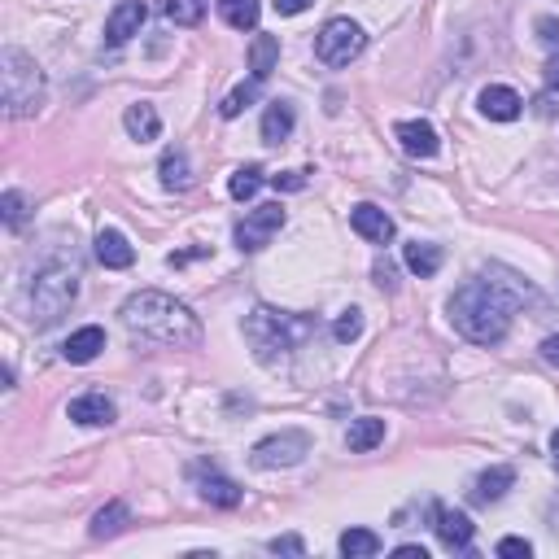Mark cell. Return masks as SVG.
<instances>
[{
    "label": "cell",
    "instance_id": "obj_1",
    "mask_svg": "<svg viewBox=\"0 0 559 559\" xmlns=\"http://www.w3.org/2000/svg\"><path fill=\"white\" fill-rule=\"evenodd\" d=\"M123 324L127 332L145 341H158V346H171V350H193L201 341V324L197 315L188 311L184 302H175L171 293H158V289H140L123 302Z\"/></svg>",
    "mask_w": 559,
    "mask_h": 559
},
{
    "label": "cell",
    "instance_id": "obj_2",
    "mask_svg": "<svg viewBox=\"0 0 559 559\" xmlns=\"http://www.w3.org/2000/svg\"><path fill=\"white\" fill-rule=\"evenodd\" d=\"M450 324H455L472 346H498L511 328V302L498 293L494 280H468L450 297Z\"/></svg>",
    "mask_w": 559,
    "mask_h": 559
},
{
    "label": "cell",
    "instance_id": "obj_3",
    "mask_svg": "<svg viewBox=\"0 0 559 559\" xmlns=\"http://www.w3.org/2000/svg\"><path fill=\"white\" fill-rule=\"evenodd\" d=\"M311 328H315L311 319L271 311V306H254L249 319H245V337H249V346H254V354L263 363H276L280 354L297 350L306 337H311Z\"/></svg>",
    "mask_w": 559,
    "mask_h": 559
},
{
    "label": "cell",
    "instance_id": "obj_4",
    "mask_svg": "<svg viewBox=\"0 0 559 559\" xmlns=\"http://www.w3.org/2000/svg\"><path fill=\"white\" fill-rule=\"evenodd\" d=\"M0 79H5V110L14 118H27L40 110L44 101V75L35 66V57L22 49H5L0 53Z\"/></svg>",
    "mask_w": 559,
    "mask_h": 559
},
{
    "label": "cell",
    "instance_id": "obj_5",
    "mask_svg": "<svg viewBox=\"0 0 559 559\" xmlns=\"http://www.w3.org/2000/svg\"><path fill=\"white\" fill-rule=\"evenodd\" d=\"M79 297V276L70 267H53V271H40L31 284V311H35V324H57L70 302Z\"/></svg>",
    "mask_w": 559,
    "mask_h": 559
},
{
    "label": "cell",
    "instance_id": "obj_6",
    "mask_svg": "<svg viewBox=\"0 0 559 559\" xmlns=\"http://www.w3.org/2000/svg\"><path fill=\"white\" fill-rule=\"evenodd\" d=\"M367 49V31L359 27V22H350V18H328L324 27H319L315 35V57L324 66H350L354 57H359Z\"/></svg>",
    "mask_w": 559,
    "mask_h": 559
},
{
    "label": "cell",
    "instance_id": "obj_7",
    "mask_svg": "<svg viewBox=\"0 0 559 559\" xmlns=\"http://www.w3.org/2000/svg\"><path fill=\"white\" fill-rule=\"evenodd\" d=\"M311 455V437L302 433V428H284L276 437H263V442L254 446V468H293V463H302Z\"/></svg>",
    "mask_w": 559,
    "mask_h": 559
},
{
    "label": "cell",
    "instance_id": "obj_8",
    "mask_svg": "<svg viewBox=\"0 0 559 559\" xmlns=\"http://www.w3.org/2000/svg\"><path fill=\"white\" fill-rule=\"evenodd\" d=\"M284 228V206L280 201H271V206H258L249 210L241 223H236V249H245V254H254V249L271 245V236Z\"/></svg>",
    "mask_w": 559,
    "mask_h": 559
},
{
    "label": "cell",
    "instance_id": "obj_9",
    "mask_svg": "<svg viewBox=\"0 0 559 559\" xmlns=\"http://www.w3.org/2000/svg\"><path fill=\"white\" fill-rule=\"evenodd\" d=\"M433 529H437V538H442L446 551H468L472 546V533H477V525H472L463 511L455 507H437L433 511Z\"/></svg>",
    "mask_w": 559,
    "mask_h": 559
},
{
    "label": "cell",
    "instance_id": "obj_10",
    "mask_svg": "<svg viewBox=\"0 0 559 559\" xmlns=\"http://www.w3.org/2000/svg\"><path fill=\"white\" fill-rule=\"evenodd\" d=\"M350 228L359 232L363 241H372V245H389V241H394V219H389L380 206H372V201H363V206L350 210Z\"/></svg>",
    "mask_w": 559,
    "mask_h": 559
},
{
    "label": "cell",
    "instance_id": "obj_11",
    "mask_svg": "<svg viewBox=\"0 0 559 559\" xmlns=\"http://www.w3.org/2000/svg\"><path fill=\"white\" fill-rule=\"evenodd\" d=\"M145 0H123V5H114V14L105 18V40L110 44H127L132 35H140L145 27Z\"/></svg>",
    "mask_w": 559,
    "mask_h": 559
},
{
    "label": "cell",
    "instance_id": "obj_12",
    "mask_svg": "<svg viewBox=\"0 0 559 559\" xmlns=\"http://www.w3.org/2000/svg\"><path fill=\"white\" fill-rule=\"evenodd\" d=\"M394 136H398L402 153H411V158H433V153L442 149V140H437L433 123H424V118H407V123H398Z\"/></svg>",
    "mask_w": 559,
    "mask_h": 559
},
{
    "label": "cell",
    "instance_id": "obj_13",
    "mask_svg": "<svg viewBox=\"0 0 559 559\" xmlns=\"http://www.w3.org/2000/svg\"><path fill=\"white\" fill-rule=\"evenodd\" d=\"M481 114L494 118V123H511V118H520V110H525V101H520L516 88H503V83H490V88H481Z\"/></svg>",
    "mask_w": 559,
    "mask_h": 559
},
{
    "label": "cell",
    "instance_id": "obj_14",
    "mask_svg": "<svg viewBox=\"0 0 559 559\" xmlns=\"http://www.w3.org/2000/svg\"><path fill=\"white\" fill-rule=\"evenodd\" d=\"M70 420L83 424V428H101V424H114L118 420V411H114V402L105 398V394H83L70 402Z\"/></svg>",
    "mask_w": 559,
    "mask_h": 559
},
{
    "label": "cell",
    "instance_id": "obj_15",
    "mask_svg": "<svg viewBox=\"0 0 559 559\" xmlns=\"http://www.w3.org/2000/svg\"><path fill=\"white\" fill-rule=\"evenodd\" d=\"M158 175H162V188L166 193H184L188 184H193V166H188V149L184 145H171L162 153L158 162Z\"/></svg>",
    "mask_w": 559,
    "mask_h": 559
},
{
    "label": "cell",
    "instance_id": "obj_16",
    "mask_svg": "<svg viewBox=\"0 0 559 559\" xmlns=\"http://www.w3.org/2000/svg\"><path fill=\"white\" fill-rule=\"evenodd\" d=\"M123 127H127V136H132V140H140V145H153V140L162 136V118H158V110H153L149 101L127 105Z\"/></svg>",
    "mask_w": 559,
    "mask_h": 559
},
{
    "label": "cell",
    "instance_id": "obj_17",
    "mask_svg": "<svg viewBox=\"0 0 559 559\" xmlns=\"http://www.w3.org/2000/svg\"><path fill=\"white\" fill-rule=\"evenodd\" d=\"M101 350H105V328L88 324V328H79V332H70V337H66L62 359L66 363H92Z\"/></svg>",
    "mask_w": 559,
    "mask_h": 559
},
{
    "label": "cell",
    "instance_id": "obj_18",
    "mask_svg": "<svg viewBox=\"0 0 559 559\" xmlns=\"http://www.w3.org/2000/svg\"><path fill=\"white\" fill-rule=\"evenodd\" d=\"M197 490L201 498H206L210 507H223V511H232V507H241V485L228 481V477H219V472H206V477H197Z\"/></svg>",
    "mask_w": 559,
    "mask_h": 559
},
{
    "label": "cell",
    "instance_id": "obj_19",
    "mask_svg": "<svg viewBox=\"0 0 559 559\" xmlns=\"http://www.w3.org/2000/svg\"><path fill=\"white\" fill-rule=\"evenodd\" d=\"M97 258H101L105 267L123 271V267H132V263H136V249L127 245V236H123V232L101 228V236H97Z\"/></svg>",
    "mask_w": 559,
    "mask_h": 559
},
{
    "label": "cell",
    "instance_id": "obj_20",
    "mask_svg": "<svg viewBox=\"0 0 559 559\" xmlns=\"http://www.w3.org/2000/svg\"><path fill=\"white\" fill-rule=\"evenodd\" d=\"M402 263H407V271H411V276H420V280L437 276V271H442V245L411 241L407 249H402Z\"/></svg>",
    "mask_w": 559,
    "mask_h": 559
},
{
    "label": "cell",
    "instance_id": "obj_21",
    "mask_svg": "<svg viewBox=\"0 0 559 559\" xmlns=\"http://www.w3.org/2000/svg\"><path fill=\"white\" fill-rule=\"evenodd\" d=\"M511 485H516V472H511L507 463H498V468H485L477 477V485H472V498H477V503H498Z\"/></svg>",
    "mask_w": 559,
    "mask_h": 559
},
{
    "label": "cell",
    "instance_id": "obj_22",
    "mask_svg": "<svg viewBox=\"0 0 559 559\" xmlns=\"http://www.w3.org/2000/svg\"><path fill=\"white\" fill-rule=\"evenodd\" d=\"M380 442H385V420H376V415L354 420L350 433H346V446L354 450V455H367V450H376Z\"/></svg>",
    "mask_w": 559,
    "mask_h": 559
},
{
    "label": "cell",
    "instance_id": "obj_23",
    "mask_svg": "<svg viewBox=\"0 0 559 559\" xmlns=\"http://www.w3.org/2000/svg\"><path fill=\"white\" fill-rule=\"evenodd\" d=\"M280 62V40L276 35H254V44H249V75L254 79H267L271 70Z\"/></svg>",
    "mask_w": 559,
    "mask_h": 559
},
{
    "label": "cell",
    "instance_id": "obj_24",
    "mask_svg": "<svg viewBox=\"0 0 559 559\" xmlns=\"http://www.w3.org/2000/svg\"><path fill=\"white\" fill-rule=\"evenodd\" d=\"M289 132H293V105L271 101L263 114V140L267 145H280V140H289Z\"/></svg>",
    "mask_w": 559,
    "mask_h": 559
},
{
    "label": "cell",
    "instance_id": "obj_25",
    "mask_svg": "<svg viewBox=\"0 0 559 559\" xmlns=\"http://www.w3.org/2000/svg\"><path fill=\"white\" fill-rule=\"evenodd\" d=\"M219 14H223V22L228 27H236V31H254L258 27V0H219Z\"/></svg>",
    "mask_w": 559,
    "mask_h": 559
},
{
    "label": "cell",
    "instance_id": "obj_26",
    "mask_svg": "<svg viewBox=\"0 0 559 559\" xmlns=\"http://www.w3.org/2000/svg\"><path fill=\"white\" fill-rule=\"evenodd\" d=\"M341 555L346 559H372V555H380V538L372 529H346L341 533Z\"/></svg>",
    "mask_w": 559,
    "mask_h": 559
},
{
    "label": "cell",
    "instance_id": "obj_27",
    "mask_svg": "<svg viewBox=\"0 0 559 559\" xmlns=\"http://www.w3.org/2000/svg\"><path fill=\"white\" fill-rule=\"evenodd\" d=\"M127 525V507L123 503H110V507H101L97 516H92V538H114V533H123Z\"/></svg>",
    "mask_w": 559,
    "mask_h": 559
},
{
    "label": "cell",
    "instance_id": "obj_28",
    "mask_svg": "<svg viewBox=\"0 0 559 559\" xmlns=\"http://www.w3.org/2000/svg\"><path fill=\"white\" fill-rule=\"evenodd\" d=\"M206 5L210 0H166V18H171L175 27H197V22L206 18Z\"/></svg>",
    "mask_w": 559,
    "mask_h": 559
},
{
    "label": "cell",
    "instance_id": "obj_29",
    "mask_svg": "<svg viewBox=\"0 0 559 559\" xmlns=\"http://www.w3.org/2000/svg\"><path fill=\"white\" fill-rule=\"evenodd\" d=\"M258 88H263V79H254L249 75V83H241V88H232L228 97H223V105H219V114L223 118H236L245 110V105H254V97H258Z\"/></svg>",
    "mask_w": 559,
    "mask_h": 559
},
{
    "label": "cell",
    "instance_id": "obj_30",
    "mask_svg": "<svg viewBox=\"0 0 559 559\" xmlns=\"http://www.w3.org/2000/svg\"><path fill=\"white\" fill-rule=\"evenodd\" d=\"M258 188H263V166H241V171L232 175L228 180V193L236 197V201H249L258 193Z\"/></svg>",
    "mask_w": 559,
    "mask_h": 559
},
{
    "label": "cell",
    "instance_id": "obj_31",
    "mask_svg": "<svg viewBox=\"0 0 559 559\" xmlns=\"http://www.w3.org/2000/svg\"><path fill=\"white\" fill-rule=\"evenodd\" d=\"M332 337H337L341 346H350V341L363 337V311H359V306H350V311L337 315V324H332Z\"/></svg>",
    "mask_w": 559,
    "mask_h": 559
},
{
    "label": "cell",
    "instance_id": "obj_32",
    "mask_svg": "<svg viewBox=\"0 0 559 559\" xmlns=\"http://www.w3.org/2000/svg\"><path fill=\"white\" fill-rule=\"evenodd\" d=\"M0 214H5V228H22V223H27V197H22L18 188H9V193L0 197Z\"/></svg>",
    "mask_w": 559,
    "mask_h": 559
},
{
    "label": "cell",
    "instance_id": "obj_33",
    "mask_svg": "<svg viewBox=\"0 0 559 559\" xmlns=\"http://www.w3.org/2000/svg\"><path fill=\"white\" fill-rule=\"evenodd\" d=\"M271 555H306V542L297 538V533H284V538H271L267 542Z\"/></svg>",
    "mask_w": 559,
    "mask_h": 559
},
{
    "label": "cell",
    "instance_id": "obj_34",
    "mask_svg": "<svg viewBox=\"0 0 559 559\" xmlns=\"http://www.w3.org/2000/svg\"><path fill=\"white\" fill-rule=\"evenodd\" d=\"M498 555H503V559H529L533 546L525 538H503V542H498Z\"/></svg>",
    "mask_w": 559,
    "mask_h": 559
},
{
    "label": "cell",
    "instance_id": "obj_35",
    "mask_svg": "<svg viewBox=\"0 0 559 559\" xmlns=\"http://www.w3.org/2000/svg\"><path fill=\"white\" fill-rule=\"evenodd\" d=\"M271 184H276V193H297V188H306V175L302 171H284V175H271Z\"/></svg>",
    "mask_w": 559,
    "mask_h": 559
},
{
    "label": "cell",
    "instance_id": "obj_36",
    "mask_svg": "<svg viewBox=\"0 0 559 559\" xmlns=\"http://www.w3.org/2000/svg\"><path fill=\"white\" fill-rule=\"evenodd\" d=\"M271 5H276V14H284V18H297V14H302V9H311L315 0H271Z\"/></svg>",
    "mask_w": 559,
    "mask_h": 559
},
{
    "label": "cell",
    "instance_id": "obj_37",
    "mask_svg": "<svg viewBox=\"0 0 559 559\" xmlns=\"http://www.w3.org/2000/svg\"><path fill=\"white\" fill-rule=\"evenodd\" d=\"M538 40L542 44H559V18H538Z\"/></svg>",
    "mask_w": 559,
    "mask_h": 559
},
{
    "label": "cell",
    "instance_id": "obj_38",
    "mask_svg": "<svg viewBox=\"0 0 559 559\" xmlns=\"http://www.w3.org/2000/svg\"><path fill=\"white\" fill-rule=\"evenodd\" d=\"M542 359L551 363V367H559V337H546L542 341Z\"/></svg>",
    "mask_w": 559,
    "mask_h": 559
},
{
    "label": "cell",
    "instance_id": "obj_39",
    "mask_svg": "<svg viewBox=\"0 0 559 559\" xmlns=\"http://www.w3.org/2000/svg\"><path fill=\"white\" fill-rule=\"evenodd\" d=\"M376 284H380V289H394V267H389V263H376Z\"/></svg>",
    "mask_w": 559,
    "mask_h": 559
},
{
    "label": "cell",
    "instance_id": "obj_40",
    "mask_svg": "<svg viewBox=\"0 0 559 559\" xmlns=\"http://www.w3.org/2000/svg\"><path fill=\"white\" fill-rule=\"evenodd\" d=\"M394 555H398V559H428V551H424V546H415V542H407V546H398Z\"/></svg>",
    "mask_w": 559,
    "mask_h": 559
},
{
    "label": "cell",
    "instance_id": "obj_41",
    "mask_svg": "<svg viewBox=\"0 0 559 559\" xmlns=\"http://www.w3.org/2000/svg\"><path fill=\"white\" fill-rule=\"evenodd\" d=\"M546 83H551V88H559V53L546 62Z\"/></svg>",
    "mask_w": 559,
    "mask_h": 559
},
{
    "label": "cell",
    "instance_id": "obj_42",
    "mask_svg": "<svg viewBox=\"0 0 559 559\" xmlns=\"http://www.w3.org/2000/svg\"><path fill=\"white\" fill-rule=\"evenodd\" d=\"M551 450H555V459H559V428H555V433H551Z\"/></svg>",
    "mask_w": 559,
    "mask_h": 559
}]
</instances>
